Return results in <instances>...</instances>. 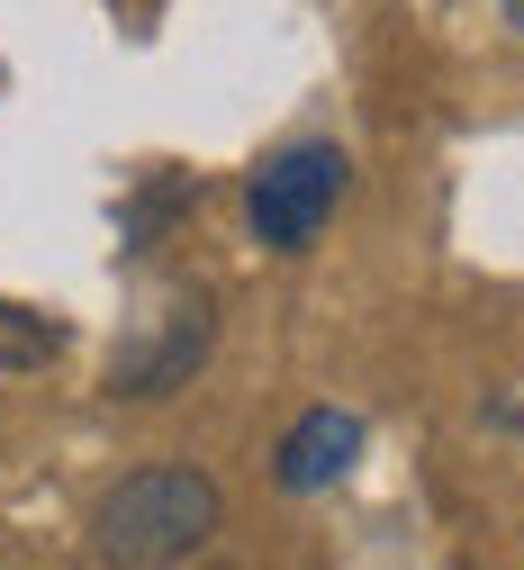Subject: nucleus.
I'll use <instances>...</instances> for the list:
<instances>
[{
    "instance_id": "obj_3",
    "label": "nucleus",
    "mask_w": 524,
    "mask_h": 570,
    "mask_svg": "<svg viewBox=\"0 0 524 570\" xmlns=\"http://www.w3.org/2000/svg\"><path fill=\"white\" fill-rule=\"evenodd\" d=\"M199 353H208V291H172L155 317L118 344L109 390L118 399H164V390H181L199 372Z\"/></svg>"
},
{
    "instance_id": "obj_2",
    "label": "nucleus",
    "mask_w": 524,
    "mask_h": 570,
    "mask_svg": "<svg viewBox=\"0 0 524 570\" xmlns=\"http://www.w3.org/2000/svg\"><path fill=\"white\" fill-rule=\"evenodd\" d=\"M344 181H353V164H344L335 146H280V155L254 173V190H245L254 236H263L271 254H308V245L326 236V218H335Z\"/></svg>"
},
{
    "instance_id": "obj_1",
    "label": "nucleus",
    "mask_w": 524,
    "mask_h": 570,
    "mask_svg": "<svg viewBox=\"0 0 524 570\" xmlns=\"http://www.w3.org/2000/svg\"><path fill=\"white\" fill-rule=\"evenodd\" d=\"M217 534V480L190 471V462H155L100 498L91 517V543L100 561H127V570H164V561H190L199 543Z\"/></svg>"
},
{
    "instance_id": "obj_5",
    "label": "nucleus",
    "mask_w": 524,
    "mask_h": 570,
    "mask_svg": "<svg viewBox=\"0 0 524 570\" xmlns=\"http://www.w3.org/2000/svg\"><path fill=\"white\" fill-rule=\"evenodd\" d=\"M63 353V326L46 308H19V299H0V372H37Z\"/></svg>"
},
{
    "instance_id": "obj_6",
    "label": "nucleus",
    "mask_w": 524,
    "mask_h": 570,
    "mask_svg": "<svg viewBox=\"0 0 524 570\" xmlns=\"http://www.w3.org/2000/svg\"><path fill=\"white\" fill-rule=\"evenodd\" d=\"M497 10H506V19H515V28H524V0H497Z\"/></svg>"
},
{
    "instance_id": "obj_4",
    "label": "nucleus",
    "mask_w": 524,
    "mask_h": 570,
    "mask_svg": "<svg viewBox=\"0 0 524 570\" xmlns=\"http://www.w3.org/2000/svg\"><path fill=\"white\" fill-rule=\"evenodd\" d=\"M353 462H362V416H353V407H308V416L280 435L271 480H280L289 498H317V489H335Z\"/></svg>"
}]
</instances>
